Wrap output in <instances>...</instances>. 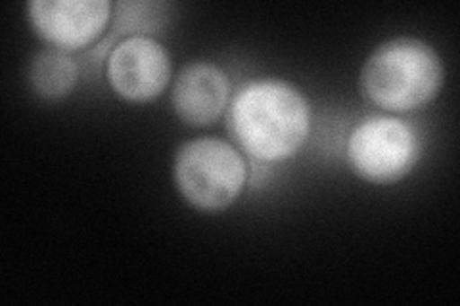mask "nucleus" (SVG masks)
Here are the masks:
<instances>
[{"label": "nucleus", "mask_w": 460, "mask_h": 306, "mask_svg": "<svg viewBox=\"0 0 460 306\" xmlns=\"http://www.w3.org/2000/svg\"><path fill=\"white\" fill-rule=\"evenodd\" d=\"M443 79V64L434 47L414 37H399L368 56L358 86L372 106L407 113L434 101Z\"/></svg>", "instance_id": "nucleus-2"}, {"label": "nucleus", "mask_w": 460, "mask_h": 306, "mask_svg": "<svg viewBox=\"0 0 460 306\" xmlns=\"http://www.w3.org/2000/svg\"><path fill=\"white\" fill-rule=\"evenodd\" d=\"M111 8L106 0H33L27 4V18L49 45L75 52L102 35Z\"/></svg>", "instance_id": "nucleus-6"}, {"label": "nucleus", "mask_w": 460, "mask_h": 306, "mask_svg": "<svg viewBox=\"0 0 460 306\" xmlns=\"http://www.w3.org/2000/svg\"><path fill=\"white\" fill-rule=\"evenodd\" d=\"M230 100L226 73L209 62L184 66L172 84L171 104L177 118L190 127H209L225 113Z\"/></svg>", "instance_id": "nucleus-7"}, {"label": "nucleus", "mask_w": 460, "mask_h": 306, "mask_svg": "<svg viewBox=\"0 0 460 306\" xmlns=\"http://www.w3.org/2000/svg\"><path fill=\"white\" fill-rule=\"evenodd\" d=\"M345 157L351 170L365 182L395 184L419 162L420 140L405 121L372 115L351 130Z\"/></svg>", "instance_id": "nucleus-4"}, {"label": "nucleus", "mask_w": 460, "mask_h": 306, "mask_svg": "<svg viewBox=\"0 0 460 306\" xmlns=\"http://www.w3.org/2000/svg\"><path fill=\"white\" fill-rule=\"evenodd\" d=\"M172 179L189 205L217 213L233 205L243 192L248 165L236 145L204 136L184 142L177 150Z\"/></svg>", "instance_id": "nucleus-3"}, {"label": "nucleus", "mask_w": 460, "mask_h": 306, "mask_svg": "<svg viewBox=\"0 0 460 306\" xmlns=\"http://www.w3.org/2000/svg\"><path fill=\"white\" fill-rule=\"evenodd\" d=\"M228 130L255 162L292 159L311 135V106L292 83L259 79L242 86L228 111Z\"/></svg>", "instance_id": "nucleus-1"}, {"label": "nucleus", "mask_w": 460, "mask_h": 306, "mask_svg": "<svg viewBox=\"0 0 460 306\" xmlns=\"http://www.w3.org/2000/svg\"><path fill=\"white\" fill-rule=\"evenodd\" d=\"M79 67L69 52L47 47L37 52L29 66L33 91L45 100H62L75 89Z\"/></svg>", "instance_id": "nucleus-8"}, {"label": "nucleus", "mask_w": 460, "mask_h": 306, "mask_svg": "<svg viewBox=\"0 0 460 306\" xmlns=\"http://www.w3.org/2000/svg\"><path fill=\"white\" fill-rule=\"evenodd\" d=\"M106 75L113 92L133 104L160 98L171 79L167 50L148 35H131L108 56Z\"/></svg>", "instance_id": "nucleus-5"}]
</instances>
